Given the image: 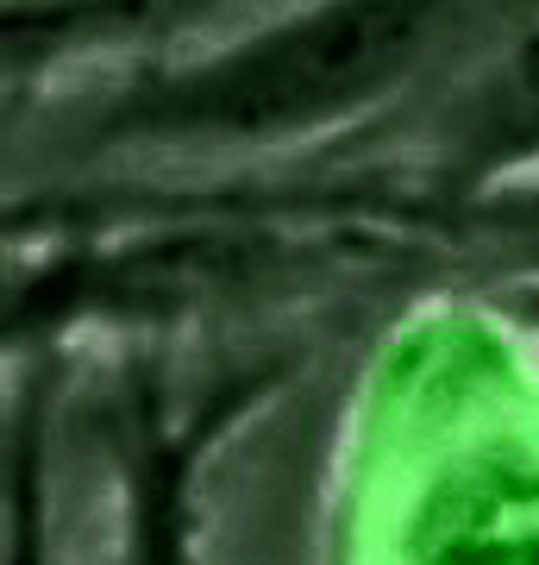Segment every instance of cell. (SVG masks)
Masks as SVG:
<instances>
[{"label": "cell", "mask_w": 539, "mask_h": 565, "mask_svg": "<svg viewBox=\"0 0 539 565\" xmlns=\"http://www.w3.org/2000/svg\"><path fill=\"white\" fill-rule=\"evenodd\" d=\"M452 0H333L289 32H270L245 57L207 70L195 88H176L151 107L158 126L207 132H289L333 107L358 102L408 70Z\"/></svg>", "instance_id": "cell-1"}]
</instances>
